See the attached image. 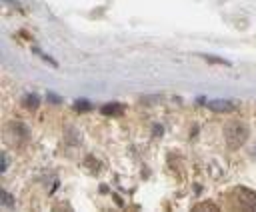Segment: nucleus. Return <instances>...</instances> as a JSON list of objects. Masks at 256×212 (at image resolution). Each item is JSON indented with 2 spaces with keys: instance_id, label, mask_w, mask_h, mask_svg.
Here are the masks:
<instances>
[{
  "instance_id": "obj_1",
  "label": "nucleus",
  "mask_w": 256,
  "mask_h": 212,
  "mask_svg": "<svg viewBox=\"0 0 256 212\" xmlns=\"http://www.w3.org/2000/svg\"><path fill=\"white\" fill-rule=\"evenodd\" d=\"M224 140L230 148H240V146L248 140V128L246 124L238 122V120H232L224 126Z\"/></svg>"
},
{
  "instance_id": "obj_2",
  "label": "nucleus",
  "mask_w": 256,
  "mask_h": 212,
  "mask_svg": "<svg viewBox=\"0 0 256 212\" xmlns=\"http://www.w3.org/2000/svg\"><path fill=\"white\" fill-rule=\"evenodd\" d=\"M234 196L238 200L242 208L246 210H256V192L250 190V188H244V186H238L234 188Z\"/></svg>"
},
{
  "instance_id": "obj_3",
  "label": "nucleus",
  "mask_w": 256,
  "mask_h": 212,
  "mask_svg": "<svg viewBox=\"0 0 256 212\" xmlns=\"http://www.w3.org/2000/svg\"><path fill=\"white\" fill-rule=\"evenodd\" d=\"M206 108L212 110V112H218V114H226V112H234L236 104L230 102V100H226V98H214V100L206 102Z\"/></svg>"
},
{
  "instance_id": "obj_4",
  "label": "nucleus",
  "mask_w": 256,
  "mask_h": 212,
  "mask_svg": "<svg viewBox=\"0 0 256 212\" xmlns=\"http://www.w3.org/2000/svg\"><path fill=\"white\" fill-rule=\"evenodd\" d=\"M100 112L104 114V116H118V114H122V112H124V106H122V104H114V102H110V104H104V106H102Z\"/></svg>"
},
{
  "instance_id": "obj_5",
  "label": "nucleus",
  "mask_w": 256,
  "mask_h": 212,
  "mask_svg": "<svg viewBox=\"0 0 256 212\" xmlns=\"http://www.w3.org/2000/svg\"><path fill=\"white\" fill-rule=\"evenodd\" d=\"M22 102H24V106H26V108H30V110L38 106V100H36V96H26V98H24Z\"/></svg>"
},
{
  "instance_id": "obj_6",
  "label": "nucleus",
  "mask_w": 256,
  "mask_h": 212,
  "mask_svg": "<svg viewBox=\"0 0 256 212\" xmlns=\"http://www.w3.org/2000/svg\"><path fill=\"white\" fill-rule=\"evenodd\" d=\"M204 60H208V62H218V64H224V66H228V62L222 60V58H216V56H202Z\"/></svg>"
},
{
  "instance_id": "obj_7",
  "label": "nucleus",
  "mask_w": 256,
  "mask_h": 212,
  "mask_svg": "<svg viewBox=\"0 0 256 212\" xmlns=\"http://www.w3.org/2000/svg\"><path fill=\"white\" fill-rule=\"evenodd\" d=\"M74 108H76V110H90V104H88V102H76Z\"/></svg>"
},
{
  "instance_id": "obj_8",
  "label": "nucleus",
  "mask_w": 256,
  "mask_h": 212,
  "mask_svg": "<svg viewBox=\"0 0 256 212\" xmlns=\"http://www.w3.org/2000/svg\"><path fill=\"white\" fill-rule=\"evenodd\" d=\"M196 208H210V210H218V208H216V204H212V202H204V204H198Z\"/></svg>"
},
{
  "instance_id": "obj_9",
  "label": "nucleus",
  "mask_w": 256,
  "mask_h": 212,
  "mask_svg": "<svg viewBox=\"0 0 256 212\" xmlns=\"http://www.w3.org/2000/svg\"><path fill=\"white\" fill-rule=\"evenodd\" d=\"M2 198H4V204H8V206L12 204V198L8 196V192H4V196H2Z\"/></svg>"
},
{
  "instance_id": "obj_10",
  "label": "nucleus",
  "mask_w": 256,
  "mask_h": 212,
  "mask_svg": "<svg viewBox=\"0 0 256 212\" xmlns=\"http://www.w3.org/2000/svg\"><path fill=\"white\" fill-rule=\"evenodd\" d=\"M250 156L256 160V144H252V148H250Z\"/></svg>"
}]
</instances>
